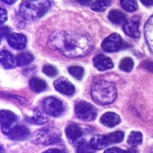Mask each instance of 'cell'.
Masks as SVG:
<instances>
[{"label": "cell", "instance_id": "14", "mask_svg": "<svg viewBox=\"0 0 153 153\" xmlns=\"http://www.w3.org/2000/svg\"><path fill=\"white\" fill-rule=\"evenodd\" d=\"M30 135V131L27 128L22 126H16L8 134L10 139L14 140H23Z\"/></svg>", "mask_w": 153, "mask_h": 153}, {"label": "cell", "instance_id": "12", "mask_svg": "<svg viewBox=\"0 0 153 153\" xmlns=\"http://www.w3.org/2000/svg\"><path fill=\"white\" fill-rule=\"evenodd\" d=\"M7 41L8 44L16 50L23 49L26 47L27 42V39L25 35L17 33H11L7 37Z\"/></svg>", "mask_w": 153, "mask_h": 153}, {"label": "cell", "instance_id": "23", "mask_svg": "<svg viewBox=\"0 0 153 153\" xmlns=\"http://www.w3.org/2000/svg\"><path fill=\"white\" fill-rule=\"evenodd\" d=\"M110 4V0H96L91 5V8L96 12H103L109 7Z\"/></svg>", "mask_w": 153, "mask_h": 153}, {"label": "cell", "instance_id": "32", "mask_svg": "<svg viewBox=\"0 0 153 153\" xmlns=\"http://www.w3.org/2000/svg\"><path fill=\"white\" fill-rule=\"evenodd\" d=\"M142 66L144 68L149 71V72H153V62L146 60L143 62Z\"/></svg>", "mask_w": 153, "mask_h": 153}, {"label": "cell", "instance_id": "4", "mask_svg": "<svg viewBox=\"0 0 153 153\" xmlns=\"http://www.w3.org/2000/svg\"><path fill=\"white\" fill-rule=\"evenodd\" d=\"M33 142L41 145H51L60 141L59 134L53 128H44L36 131L32 137Z\"/></svg>", "mask_w": 153, "mask_h": 153}, {"label": "cell", "instance_id": "35", "mask_svg": "<svg viewBox=\"0 0 153 153\" xmlns=\"http://www.w3.org/2000/svg\"><path fill=\"white\" fill-rule=\"evenodd\" d=\"M43 153H64L62 150L57 148H51L45 151Z\"/></svg>", "mask_w": 153, "mask_h": 153}, {"label": "cell", "instance_id": "26", "mask_svg": "<svg viewBox=\"0 0 153 153\" xmlns=\"http://www.w3.org/2000/svg\"><path fill=\"white\" fill-rule=\"evenodd\" d=\"M120 3L123 8L128 12H133L137 8L136 0H120Z\"/></svg>", "mask_w": 153, "mask_h": 153}, {"label": "cell", "instance_id": "3", "mask_svg": "<svg viewBox=\"0 0 153 153\" xmlns=\"http://www.w3.org/2000/svg\"><path fill=\"white\" fill-rule=\"evenodd\" d=\"M50 7L48 0H25L20 5L19 13L26 20H35L42 17Z\"/></svg>", "mask_w": 153, "mask_h": 153}, {"label": "cell", "instance_id": "6", "mask_svg": "<svg viewBox=\"0 0 153 153\" xmlns=\"http://www.w3.org/2000/svg\"><path fill=\"white\" fill-rule=\"evenodd\" d=\"M44 112L51 116L57 117L60 116L63 111L64 107L62 102L54 97H48L43 101Z\"/></svg>", "mask_w": 153, "mask_h": 153}, {"label": "cell", "instance_id": "7", "mask_svg": "<svg viewBox=\"0 0 153 153\" xmlns=\"http://www.w3.org/2000/svg\"><path fill=\"white\" fill-rule=\"evenodd\" d=\"M65 133L69 142L72 145L78 146L84 143V132L77 124H69L65 129Z\"/></svg>", "mask_w": 153, "mask_h": 153}, {"label": "cell", "instance_id": "28", "mask_svg": "<svg viewBox=\"0 0 153 153\" xmlns=\"http://www.w3.org/2000/svg\"><path fill=\"white\" fill-rule=\"evenodd\" d=\"M134 62L130 57H125L123 59L120 63V68L121 71L128 72L133 68Z\"/></svg>", "mask_w": 153, "mask_h": 153}, {"label": "cell", "instance_id": "11", "mask_svg": "<svg viewBox=\"0 0 153 153\" xmlns=\"http://www.w3.org/2000/svg\"><path fill=\"white\" fill-rule=\"evenodd\" d=\"M54 86L56 90L59 92L67 96L73 94L75 91V87L74 85L64 77H60L55 80Z\"/></svg>", "mask_w": 153, "mask_h": 153}, {"label": "cell", "instance_id": "31", "mask_svg": "<svg viewBox=\"0 0 153 153\" xmlns=\"http://www.w3.org/2000/svg\"><path fill=\"white\" fill-rule=\"evenodd\" d=\"M104 153H127V151L117 147H112L106 149Z\"/></svg>", "mask_w": 153, "mask_h": 153}, {"label": "cell", "instance_id": "24", "mask_svg": "<svg viewBox=\"0 0 153 153\" xmlns=\"http://www.w3.org/2000/svg\"><path fill=\"white\" fill-rule=\"evenodd\" d=\"M17 65L20 66L29 65L33 60V56L29 53H23L19 54L17 57Z\"/></svg>", "mask_w": 153, "mask_h": 153}, {"label": "cell", "instance_id": "29", "mask_svg": "<svg viewBox=\"0 0 153 153\" xmlns=\"http://www.w3.org/2000/svg\"><path fill=\"white\" fill-rule=\"evenodd\" d=\"M94 149L90 143H83L78 146L76 153H93Z\"/></svg>", "mask_w": 153, "mask_h": 153}, {"label": "cell", "instance_id": "30", "mask_svg": "<svg viewBox=\"0 0 153 153\" xmlns=\"http://www.w3.org/2000/svg\"><path fill=\"white\" fill-rule=\"evenodd\" d=\"M42 72L50 77L55 76L57 74V71L55 67L52 65H45L42 68Z\"/></svg>", "mask_w": 153, "mask_h": 153}, {"label": "cell", "instance_id": "5", "mask_svg": "<svg viewBox=\"0 0 153 153\" xmlns=\"http://www.w3.org/2000/svg\"><path fill=\"white\" fill-rule=\"evenodd\" d=\"M75 113L78 118L86 122L94 120L97 116L96 108L85 101H80L75 105Z\"/></svg>", "mask_w": 153, "mask_h": 153}, {"label": "cell", "instance_id": "22", "mask_svg": "<svg viewBox=\"0 0 153 153\" xmlns=\"http://www.w3.org/2000/svg\"><path fill=\"white\" fill-rule=\"evenodd\" d=\"M32 120L35 124L42 125L47 122L48 117L45 113L36 108L33 111Z\"/></svg>", "mask_w": 153, "mask_h": 153}, {"label": "cell", "instance_id": "39", "mask_svg": "<svg viewBox=\"0 0 153 153\" xmlns=\"http://www.w3.org/2000/svg\"><path fill=\"white\" fill-rule=\"evenodd\" d=\"M127 153H136V150L134 149H130L127 151Z\"/></svg>", "mask_w": 153, "mask_h": 153}, {"label": "cell", "instance_id": "20", "mask_svg": "<svg viewBox=\"0 0 153 153\" xmlns=\"http://www.w3.org/2000/svg\"><path fill=\"white\" fill-rule=\"evenodd\" d=\"M29 85L32 90L36 93L42 92L47 88V84L45 81L36 77H33L30 79Z\"/></svg>", "mask_w": 153, "mask_h": 153}, {"label": "cell", "instance_id": "21", "mask_svg": "<svg viewBox=\"0 0 153 153\" xmlns=\"http://www.w3.org/2000/svg\"><path fill=\"white\" fill-rule=\"evenodd\" d=\"M142 142V134L139 131H132L128 137L127 143L131 147L139 145Z\"/></svg>", "mask_w": 153, "mask_h": 153}, {"label": "cell", "instance_id": "38", "mask_svg": "<svg viewBox=\"0 0 153 153\" xmlns=\"http://www.w3.org/2000/svg\"><path fill=\"white\" fill-rule=\"evenodd\" d=\"M4 2L8 4H12L14 3L17 0H2Z\"/></svg>", "mask_w": 153, "mask_h": 153}, {"label": "cell", "instance_id": "1", "mask_svg": "<svg viewBox=\"0 0 153 153\" xmlns=\"http://www.w3.org/2000/svg\"><path fill=\"white\" fill-rule=\"evenodd\" d=\"M48 45L68 57L82 56L91 48V41L85 34L63 30L52 33L48 39Z\"/></svg>", "mask_w": 153, "mask_h": 153}, {"label": "cell", "instance_id": "36", "mask_svg": "<svg viewBox=\"0 0 153 153\" xmlns=\"http://www.w3.org/2000/svg\"><path fill=\"white\" fill-rule=\"evenodd\" d=\"M93 0H76V1L79 3L81 5H89Z\"/></svg>", "mask_w": 153, "mask_h": 153}, {"label": "cell", "instance_id": "37", "mask_svg": "<svg viewBox=\"0 0 153 153\" xmlns=\"http://www.w3.org/2000/svg\"><path fill=\"white\" fill-rule=\"evenodd\" d=\"M142 4L145 5H153V0H140Z\"/></svg>", "mask_w": 153, "mask_h": 153}, {"label": "cell", "instance_id": "34", "mask_svg": "<svg viewBox=\"0 0 153 153\" xmlns=\"http://www.w3.org/2000/svg\"><path fill=\"white\" fill-rule=\"evenodd\" d=\"M7 19V11L5 9L1 8V25H2Z\"/></svg>", "mask_w": 153, "mask_h": 153}, {"label": "cell", "instance_id": "40", "mask_svg": "<svg viewBox=\"0 0 153 153\" xmlns=\"http://www.w3.org/2000/svg\"><path fill=\"white\" fill-rule=\"evenodd\" d=\"M1 153H3V148L1 147Z\"/></svg>", "mask_w": 153, "mask_h": 153}, {"label": "cell", "instance_id": "13", "mask_svg": "<svg viewBox=\"0 0 153 153\" xmlns=\"http://www.w3.org/2000/svg\"><path fill=\"white\" fill-rule=\"evenodd\" d=\"M93 63L94 66L100 71L111 69L114 66L112 60L103 54L95 56L93 58Z\"/></svg>", "mask_w": 153, "mask_h": 153}, {"label": "cell", "instance_id": "19", "mask_svg": "<svg viewBox=\"0 0 153 153\" xmlns=\"http://www.w3.org/2000/svg\"><path fill=\"white\" fill-rule=\"evenodd\" d=\"M108 17L112 23L116 25L123 24L125 23L126 20V16L121 11L117 10H112L110 11Z\"/></svg>", "mask_w": 153, "mask_h": 153}, {"label": "cell", "instance_id": "33", "mask_svg": "<svg viewBox=\"0 0 153 153\" xmlns=\"http://www.w3.org/2000/svg\"><path fill=\"white\" fill-rule=\"evenodd\" d=\"M10 29L7 26H2L1 28V36L2 38L8 37L10 35Z\"/></svg>", "mask_w": 153, "mask_h": 153}, {"label": "cell", "instance_id": "16", "mask_svg": "<svg viewBox=\"0 0 153 153\" xmlns=\"http://www.w3.org/2000/svg\"><path fill=\"white\" fill-rule=\"evenodd\" d=\"M120 121L119 115L112 112H106L100 118L101 123L108 127H114L117 126Z\"/></svg>", "mask_w": 153, "mask_h": 153}, {"label": "cell", "instance_id": "17", "mask_svg": "<svg viewBox=\"0 0 153 153\" xmlns=\"http://www.w3.org/2000/svg\"><path fill=\"white\" fill-rule=\"evenodd\" d=\"M94 149H103L108 145V141L106 136L103 134H96L92 137L90 142Z\"/></svg>", "mask_w": 153, "mask_h": 153}, {"label": "cell", "instance_id": "15", "mask_svg": "<svg viewBox=\"0 0 153 153\" xmlns=\"http://www.w3.org/2000/svg\"><path fill=\"white\" fill-rule=\"evenodd\" d=\"M0 62L5 69H12L18 65L17 59L6 50L1 51L0 53Z\"/></svg>", "mask_w": 153, "mask_h": 153}, {"label": "cell", "instance_id": "10", "mask_svg": "<svg viewBox=\"0 0 153 153\" xmlns=\"http://www.w3.org/2000/svg\"><path fill=\"white\" fill-rule=\"evenodd\" d=\"M140 18L139 16H134L124 23L123 30L125 33L130 37L138 38L140 33L139 31Z\"/></svg>", "mask_w": 153, "mask_h": 153}, {"label": "cell", "instance_id": "2", "mask_svg": "<svg viewBox=\"0 0 153 153\" xmlns=\"http://www.w3.org/2000/svg\"><path fill=\"white\" fill-rule=\"evenodd\" d=\"M91 95L96 102L108 105L112 103L116 99L117 90L114 83L106 80H98L91 86Z\"/></svg>", "mask_w": 153, "mask_h": 153}, {"label": "cell", "instance_id": "8", "mask_svg": "<svg viewBox=\"0 0 153 153\" xmlns=\"http://www.w3.org/2000/svg\"><path fill=\"white\" fill-rule=\"evenodd\" d=\"M17 121L16 115L7 110H1L0 114V123L2 131L8 135L11 130L15 127Z\"/></svg>", "mask_w": 153, "mask_h": 153}, {"label": "cell", "instance_id": "9", "mask_svg": "<svg viewBox=\"0 0 153 153\" xmlns=\"http://www.w3.org/2000/svg\"><path fill=\"white\" fill-rule=\"evenodd\" d=\"M123 40L121 36L114 33L106 38L102 44V48L106 52H114L119 50L122 46Z\"/></svg>", "mask_w": 153, "mask_h": 153}, {"label": "cell", "instance_id": "27", "mask_svg": "<svg viewBox=\"0 0 153 153\" xmlns=\"http://www.w3.org/2000/svg\"><path fill=\"white\" fill-rule=\"evenodd\" d=\"M69 73L75 78L81 80L84 74V69L83 68L79 66H73L68 68Z\"/></svg>", "mask_w": 153, "mask_h": 153}, {"label": "cell", "instance_id": "25", "mask_svg": "<svg viewBox=\"0 0 153 153\" xmlns=\"http://www.w3.org/2000/svg\"><path fill=\"white\" fill-rule=\"evenodd\" d=\"M109 144L116 143L121 142L124 137V134L123 131H117L115 132L111 133L106 135Z\"/></svg>", "mask_w": 153, "mask_h": 153}, {"label": "cell", "instance_id": "18", "mask_svg": "<svg viewBox=\"0 0 153 153\" xmlns=\"http://www.w3.org/2000/svg\"><path fill=\"white\" fill-rule=\"evenodd\" d=\"M144 32L148 45L153 53V16L146 22Z\"/></svg>", "mask_w": 153, "mask_h": 153}]
</instances>
